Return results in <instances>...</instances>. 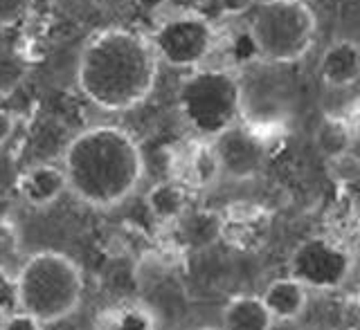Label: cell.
<instances>
[{
	"instance_id": "5",
	"label": "cell",
	"mask_w": 360,
	"mask_h": 330,
	"mask_svg": "<svg viewBox=\"0 0 360 330\" xmlns=\"http://www.w3.org/2000/svg\"><path fill=\"white\" fill-rule=\"evenodd\" d=\"M178 110L200 140H214L241 121L243 84L225 67H194L178 88Z\"/></svg>"
},
{
	"instance_id": "12",
	"label": "cell",
	"mask_w": 360,
	"mask_h": 330,
	"mask_svg": "<svg viewBox=\"0 0 360 330\" xmlns=\"http://www.w3.org/2000/svg\"><path fill=\"white\" fill-rule=\"evenodd\" d=\"M18 193L32 207H50L68 191V182L61 164H34L18 178Z\"/></svg>"
},
{
	"instance_id": "14",
	"label": "cell",
	"mask_w": 360,
	"mask_h": 330,
	"mask_svg": "<svg viewBox=\"0 0 360 330\" xmlns=\"http://www.w3.org/2000/svg\"><path fill=\"white\" fill-rule=\"evenodd\" d=\"M275 319L262 297L236 294L223 305L221 330H275Z\"/></svg>"
},
{
	"instance_id": "17",
	"label": "cell",
	"mask_w": 360,
	"mask_h": 330,
	"mask_svg": "<svg viewBox=\"0 0 360 330\" xmlns=\"http://www.w3.org/2000/svg\"><path fill=\"white\" fill-rule=\"evenodd\" d=\"M97 330H158V322L149 305L129 301L112 305L99 315Z\"/></svg>"
},
{
	"instance_id": "3",
	"label": "cell",
	"mask_w": 360,
	"mask_h": 330,
	"mask_svg": "<svg viewBox=\"0 0 360 330\" xmlns=\"http://www.w3.org/2000/svg\"><path fill=\"white\" fill-rule=\"evenodd\" d=\"M14 283L18 310L32 315L43 326L59 324L75 315L86 292L82 268L56 249L32 254L18 268Z\"/></svg>"
},
{
	"instance_id": "18",
	"label": "cell",
	"mask_w": 360,
	"mask_h": 330,
	"mask_svg": "<svg viewBox=\"0 0 360 330\" xmlns=\"http://www.w3.org/2000/svg\"><path fill=\"white\" fill-rule=\"evenodd\" d=\"M22 77H25V63L11 52H0V97L14 93Z\"/></svg>"
},
{
	"instance_id": "7",
	"label": "cell",
	"mask_w": 360,
	"mask_h": 330,
	"mask_svg": "<svg viewBox=\"0 0 360 330\" xmlns=\"http://www.w3.org/2000/svg\"><path fill=\"white\" fill-rule=\"evenodd\" d=\"M354 260L347 249L326 236H309L295 245L288 258V277L318 292L340 290L352 277Z\"/></svg>"
},
{
	"instance_id": "21",
	"label": "cell",
	"mask_w": 360,
	"mask_h": 330,
	"mask_svg": "<svg viewBox=\"0 0 360 330\" xmlns=\"http://www.w3.org/2000/svg\"><path fill=\"white\" fill-rule=\"evenodd\" d=\"M0 330H43V324L39 319H34L32 315L16 310L0 322Z\"/></svg>"
},
{
	"instance_id": "25",
	"label": "cell",
	"mask_w": 360,
	"mask_h": 330,
	"mask_svg": "<svg viewBox=\"0 0 360 330\" xmlns=\"http://www.w3.org/2000/svg\"><path fill=\"white\" fill-rule=\"evenodd\" d=\"M358 160H360V153H358Z\"/></svg>"
},
{
	"instance_id": "10",
	"label": "cell",
	"mask_w": 360,
	"mask_h": 330,
	"mask_svg": "<svg viewBox=\"0 0 360 330\" xmlns=\"http://www.w3.org/2000/svg\"><path fill=\"white\" fill-rule=\"evenodd\" d=\"M172 178L187 189H205L221 178V169L210 140L185 144L183 151L172 157Z\"/></svg>"
},
{
	"instance_id": "22",
	"label": "cell",
	"mask_w": 360,
	"mask_h": 330,
	"mask_svg": "<svg viewBox=\"0 0 360 330\" xmlns=\"http://www.w3.org/2000/svg\"><path fill=\"white\" fill-rule=\"evenodd\" d=\"M214 3H217L223 16L239 18V16L250 14V9L259 3V0H214Z\"/></svg>"
},
{
	"instance_id": "15",
	"label": "cell",
	"mask_w": 360,
	"mask_h": 330,
	"mask_svg": "<svg viewBox=\"0 0 360 330\" xmlns=\"http://www.w3.org/2000/svg\"><path fill=\"white\" fill-rule=\"evenodd\" d=\"M144 200L146 209L160 223H178L189 211V189L174 178L153 185Z\"/></svg>"
},
{
	"instance_id": "9",
	"label": "cell",
	"mask_w": 360,
	"mask_h": 330,
	"mask_svg": "<svg viewBox=\"0 0 360 330\" xmlns=\"http://www.w3.org/2000/svg\"><path fill=\"white\" fill-rule=\"evenodd\" d=\"M273 213L255 202H234L219 213V238L239 252H255L270 234Z\"/></svg>"
},
{
	"instance_id": "23",
	"label": "cell",
	"mask_w": 360,
	"mask_h": 330,
	"mask_svg": "<svg viewBox=\"0 0 360 330\" xmlns=\"http://www.w3.org/2000/svg\"><path fill=\"white\" fill-rule=\"evenodd\" d=\"M14 128H16L14 115H11L9 110L0 108V146H5L11 140V135H14Z\"/></svg>"
},
{
	"instance_id": "6",
	"label": "cell",
	"mask_w": 360,
	"mask_h": 330,
	"mask_svg": "<svg viewBox=\"0 0 360 330\" xmlns=\"http://www.w3.org/2000/svg\"><path fill=\"white\" fill-rule=\"evenodd\" d=\"M158 59L176 70H194L207 61L217 45V29L202 14L180 11L165 18L151 34Z\"/></svg>"
},
{
	"instance_id": "13",
	"label": "cell",
	"mask_w": 360,
	"mask_h": 330,
	"mask_svg": "<svg viewBox=\"0 0 360 330\" xmlns=\"http://www.w3.org/2000/svg\"><path fill=\"white\" fill-rule=\"evenodd\" d=\"M262 301L266 303V308L273 315L275 322L290 324V322H297L304 315V310H307L309 288H304L302 283L292 277H281L268 283L262 294Z\"/></svg>"
},
{
	"instance_id": "24",
	"label": "cell",
	"mask_w": 360,
	"mask_h": 330,
	"mask_svg": "<svg viewBox=\"0 0 360 330\" xmlns=\"http://www.w3.org/2000/svg\"><path fill=\"white\" fill-rule=\"evenodd\" d=\"M196 330H221V328H212V326H205V328H196Z\"/></svg>"
},
{
	"instance_id": "8",
	"label": "cell",
	"mask_w": 360,
	"mask_h": 330,
	"mask_svg": "<svg viewBox=\"0 0 360 330\" xmlns=\"http://www.w3.org/2000/svg\"><path fill=\"white\" fill-rule=\"evenodd\" d=\"M210 142L221 169V178H230L236 182L252 180L266 166L268 144L264 133L243 119L225 128Z\"/></svg>"
},
{
	"instance_id": "16",
	"label": "cell",
	"mask_w": 360,
	"mask_h": 330,
	"mask_svg": "<svg viewBox=\"0 0 360 330\" xmlns=\"http://www.w3.org/2000/svg\"><path fill=\"white\" fill-rule=\"evenodd\" d=\"M354 128L340 115H324L315 128V149L326 160H342L354 149Z\"/></svg>"
},
{
	"instance_id": "20",
	"label": "cell",
	"mask_w": 360,
	"mask_h": 330,
	"mask_svg": "<svg viewBox=\"0 0 360 330\" xmlns=\"http://www.w3.org/2000/svg\"><path fill=\"white\" fill-rule=\"evenodd\" d=\"M34 0H0V27L16 25L27 16Z\"/></svg>"
},
{
	"instance_id": "4",
	"label": "cell",
	"mask_w": 360,
	"mask_h": 330,
	"mask_svg": "<svg viewBox=\"0 0 360 330\" xmlns=\"http://www.w3.org/2000/svg\"><path fill=\"white\" fill-rule=\"evenodd\" d=\"M318 20L304 0H259L248 14L245 34L266 63L300 61L313 48Z\"/></svg>"
},
{
	"instance_id": "1",
	"label": "cell",
	"mask_w": 360,
	"mask_h": 330,
	"mask_svg": "<svg viewBox=\"0 0 360 330\" xmlns=\"http://www.w3.org/2000/svg\"><path fill=\"white\" fill-rule=\"evenodd\" d=\"M160 59L151 39L127 27H108L90 39L77 61V88L106 112L144 104L158 81Z\"/></svg>"
},
{
	"instance_id": "19",
	"label": "cell",
	"mask_w": 360,
	"mask_h": 330,
	"mask_svg": "<svg viewBox=\"0 0 360 330\" xmlns=\"http://www.w3.org/2000/svg\"><path fill=\"white\" fill-rule=\"evenodd\" d=\"M18 310L16 303V283L9 277V272L0 265V322Z\"/></svg>"
},
{
	"instance_id": "11",
	"label": "cell",
	"mask_w": 360,
	"mask_h": 330,
	"mask_svg": "<svg viewBox=\"0 0 360 330\" xmlns=\"http://www.w3.org/2000/svg\"><path fill=\"white\" fill-rule=\"evenodd\" d=\"M318 77L329 88H352L360 81V43L335 39L318 59Z\"/></svg>"
},
{
	"instance_id": "2",
	"label": "cell",
	"mask_w": 360,
	"mask_h": 330,
	"mask_svg": "<svg viewBox=\"0 0 360 330\" xmlns=\"http://www.w3.org/2000/svg\"><path fill=\"white\" fill-rule=\"evenodd\" d=\"M61 169L68 191L93 209L127 202L144 176V155L131 133L120 126H93L70 140Z\"/></svg>"
}]
</instances>
